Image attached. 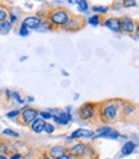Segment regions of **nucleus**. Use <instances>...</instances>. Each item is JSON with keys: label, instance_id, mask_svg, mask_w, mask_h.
<instances>
[{"label": "nucleus", "instance_id": "f257e3e1", "mask_svg": "<svg viewBox=\"0 0 139 159\" xmlns=\"http://www.w3.org/2000/svg\"><path fill=\"white\" fill-rule=\"evenodd\" d=\"M122 100L111 99L99 103V119L104 123H112L120 118Z\"/></svg>", "mask_w": 139, "mask_h": 159}, {"label": "nucleus", "instance_id": "f03ea898", "mask_svg": "<svg viewBox=\"0 0 139 159\" xmlns=\"http://www.w3.org/2000/svg\"><path fill=\"white\" fill-rule=\"evenodd\" d=\"M71 16H72V13L65 8H54V9L48 11L46 19L49 21V23L53 26V28H61L62 30L68 23Z\"/></svg>", "mask_w": 139, "mask_h": 159}, {"label": "nucleus", "instance_id": "7ed1b4c3", "mask_svg": "<svg viewBox=\"0 0 139 159\" xmlns=\"http://www.w3.org/2000/svg\"><path fill=\"white\" fill-rule=\"evenodd\" d=\"M77 116L84 122L94 123L99 119V103H84L77 109Z\"/></svg>", "mask_w": 139, "mask_h": 159}, {"label": "nucleus", "instance_id": "20e7f679", "mask_svg": "<svg viewBox=\"0 0 139 159\" xmlns=\"http://www.w3.org/2000/svg\"><path fill=\"white\" fill-rule=\"evenodd\" d=\"M39 117V111L30 105H25L21 109V114L17 118V122L22 126H30Z\"/></svg>", "mask_w": 139, "mask_h": 159}, {"label": "nucleus", "instance_id": "39448f33", "mask_svg": "<svg viewBox=\"0 0 139 159\" xmlns=\"http://www.w3.org/2000/svg\"><path fill=\"white\" fill-rule=\"evenodd\" d=\"M85 25H86V21L81 16L72 14L68 23L62 30L63 31H67V32H77V31H80V30H83L85 27Z\"/></svg>", "mask_w": 139, "mask_h": 159}, {"label": "nucleus", "instance_id": "423d86ee", "mask_svg": "<svg viewBox=\"0 0 139 159\" xmlns=\"http://www.w3.org/2000/svg\"><path fill=\"white\" fill-rule=\"evenodd\" d=\"M45 153L52 159H58V158L68 154V146L63 145V144H57V145H53V146H49L45 150Z\"/></svg>", "mask_w": 139, "mask_h": 159}, {"label": "nucleus", "instance_id": "0eeeda50", "mask_svg": "<svg viewBox=\"0 0 139 159\" xmlns=\"http://www.w3.org/2000/svg\"><path fill=\"white\" fill-rule=\"evenodd\" d=\"M138 114H139L138 108H137L134 104L122 103V105H121V114H120V117H121L122 119L132 121V119H134V117L138 116Z\"/></svg>", "mask_w": 139, "mask_h": 159}, {"label": "nucleus", "instance_id": "6e6552de", "mask_svg": "<svg viewBox=\"0 0 139 159\" xmlns=\"http://www.w3.org/2000/svg\"><path fill=\"white\" fill-rule=\"evenodd\" d=\"M102 25H103L104 27H107L108 30H111L112 32H116V34L122 32L121 19L117 18V17H106L103 21H102Z\"/></svg>", "mask_w": 139, "mask_h": 159}, {"label": "nucleus", "instance_id": "1a4fd4ad", "mask_svg": "<svg viewBox=\"0 0 139 159\" xmlns=\"http://www.w3.org/2000/svg\"><path fill=\"white\" fill-rule=\"evenodd\" d=\"M94 135H95L94 131L86 130V128H77V130L74 131L71 135L66 139V140H67V143L72 141V140H79V139H92V140H93Z\"/></svg>", "mask_w": 139, "mask_h": 159}, {"label": "nucleus", "instance_id": "9d476101", "mask_svg": "<svg viewBox=\"0 0 139 159\" xmlns=\"http://www.w3.org/2000/svg\"><path fill=\"white\" fill-rule=\"evenodd\" d=\"M86 146H88V144L79 141L71 146H68V154L72 155L75 159H83L85 150H86Z\"/></svg>", "mask_w": 139, "mask_h": 159}, {"label": "nucleus", "instance_id": "9b49d317", "mask_svg": "<svg viewBox=\"0 0 139 159\" xmlns=\"http://www.w3.org/2000/svg\"><path fill=\"white\" fill-rule=\"evenodd\" d=\"M53 121L59 126H67L72 122V116L68 112H58V114H53Z\"/></svg>", "mask_w": 139, "mask_h": 159}, {"label": "nucleus", "instance_id": "f8f14e48", "mask_svg": "<svg viewBox=\"0 0 139 159\" xmlns=\"http://www.w3.org/2000/svg\"><path fill=\"white\" fill-rule=\"evenodd\" d=\"M120 19H121L122 32L129 34V35L134 34V31H135V22H134V19H132L130 17H122Z\"/></svg>", "mask_w": 139, "mask_h": 159}, {"label": "nucleus", "instance_id": "ddd939ff", "mask_svg": "<svg viewBox=\"0 0 139 159\" xmlns=\"http://www.w3.org/2000/svg\"><path fill=\"white\" fill-rule=\"evenodd\" d=\"M41 21H43V19L35 14V16H27V17H25L23 21H22V23H23L28 30H36V28L39 27V25L41 23Z\"/></svg>", "mask_w": 139, "mask_h": 159}, {"label": "nucleus", "instance_id": "4468645a", "mask_svg": "<svg viewBox=\"0 0 139 159\" xmlns=\"http://www.w3.org/2000/svg\"><path fill=\"white\" fill-rule=\"evenodd\" d=\"M45 123H46V121H44V119L40 118V117H37L28 127H30V130H31L34 134H43L44 132Z\"/></svg>", "mask_w": 139, "mask_h": 159}, {"label": "nucleus", "instance_id": "2eb2a0df", "mask_svg": "<svg viewBox=\"0 0 139 159\" xmlns=\"http://www.w3.org/2000/svg\"><path fill=\"white\" fill-rule=\"evenodd\" d=\"M13 153H14V150H13L12 143H9L7 140H0V154H4V155L9 157Z\"/></svg>", "mask_w": 139, "mask_h": 159}, {"label": "nucleus", "instance_id": "dca6fc26", "mask_svg": "<svg viewBox=\"0 0 139 159\" xmlns=\"http://www.w3.org/2000/svg\"><path fill=\"white\" fill-rule=\"evenodd\" d=\"M118 137H121L120 132H117L116 130H113V128H112L111 131H108V132H106V134H103V135H101V136L94 135L93 140H95V139H111V140H116V139H118Z\"/></svg>", "mask_w": 139, "mask_h": 159}, {"label": "nucleus", "instance_id": "f3484780", "mask_svg": "<svg viewBox=\"0 0 139 159\" xmlns=\"http://www.w3.org/2000/svg\"><path fill=\"white\" fill-rule=\"evenodd\" d=\"M135 148H137V145L133 141H126L122 145V148H121V155H129V154H132L135 150Z\"/></svg>", "mask_w": 139, "mask_h": 159}, {"label": "nucleus", "instance_id": "a211bd4d", "mask_svg": "<svg viewBox=\"0 0 139 159\" xmlns=\"http://www.w3.org/2000/svg\"><path fill=\"white\" fill-rule=\"evenodd\" d=\"M83 159H98L97 150L94 149V146H93V145L88 144V146H86V150H85V154H84Z\"/></svg>", "mask_w": 139, "mask_h": 159}, {"label": "nucleus", "instance_id": "6ab92c4d", "mask_svg": "<svg viewBox=\"0 0 139 159\" xmlns=\"http://www.w3.org/2000/svg\"><path fill=\"white\" fill-rule=\"evenodd\" d=\"M102 16H98V14H94V16H90L88 19H86V25H90L93 27H97V26H101L102 25Z\"/></svg>", "mask_w": 139, "mask_h": 159}, {"label": "nucleus", "instance_id": "aec40b11", "mask_svg": "<svg viewBox=\"0 0 139 159\" xmlns=\"http://www.w3.org/2000/svg\"><path fill=\"white\" fill-rule=\"evenodd\" d=\"M13 30V25L9 22V21H4L0 23V35H8Z\"/></svg>", "mask_w": 139, "mask_h": 159}, {"label": "nucleus", "instance_id": "412c9836", "mask_svg": "<svg viewBox=\"0 0 139 159\" xmlns=\"http://www.w3.org/2000/svg\"><path fill=\"white\" fill-rule=\"evenodd\" d=\"M53 26L49 23V21L48 19H43L41 21V23L39 25V27L36 28V31H39V32H46V31H53Z\"/></svg>", "mask_w": 139, "mask_h": 159}, {"label": "nucleus", "instance_id": "4be33fe9", "mask_svg": "<svg viewBox=\"0 0 139 159\" xmlns=\"http://www.w3.org/2000/svg\"><path fill=\"white\" fill-rule=\"evenodd\" d=\"M75 4L77 5L79 12H81V13L88 12V9H89V3L85 2V0H79V2H75Z\"/></svg>", "mask_w": 139, "mask_h": 159}, {"label": "nucleus", "instance_id": "5701e85b", "mask_svg": "<svg viewBox=\"0 0 139 159\" xmlns=\"http://www.w3.org/2000/svg\"><path fill=\"white\" fill-rule=\"evenodd\" d=\"M8 14H9V9L5 8L3 4H0V23L8 21Z\"/></svg>", "mask_w": 139, "mask_h": 159}, {"label": "nucleus", "instance_id": "b1692460", "mask_svg": "<svg viewBox=\"0 0 139 159\" xmlns=\"http://www.w3.org/2000/svg\"><path fill=\"white\" fill-rule=\"evenodd\" d=\"M108 7H102V5H94V7H92V11L95 13V14H98V16H101V14H106L107 12H108Z\"/></svg>", "mask_w": 139, "mask_h": 159}, {"label": "nucleus", "instance_id": "393cba45", "mask_svg": "<svg viewBox=\"0 0 139 159\" xmlns=\"http://www.w3.org/2000/svg\"><path fill=\"white\" fill-rule=\"evenodd\" d=\"M2 134L4 136H9V137H14V139H18L19 137V134L16 132L14 130H12V128H4V130L2 131Z\"/></svg>", "mask_w": 139, "mask_h": 159}, {"label": "nucleus", "instance_id": "a878e982", "mask_svg": "<svg viewBox=\"0 0 139 159\" xmlns=\"http://www.w3.org/2000/svg\"><path fill=\"white\" fill-rule=\"evenodd\" d=\"M111 130H112L111 126L104 125V126H101V127L97 128V130H95V135H97V136H101V135H103V134H106V132H108V131H111Z\"/></svg>", "mask_w": 139, "mask_h": 159}, {"label": "nucleus", "instance_id": "bb28decb", "mask_svg": "<svg viewBox=\"0 0 139 159\" xmlns=\"http://www.w3.org/2000/svg\"><path fill=\"white\" fill-rule=\"evenodd\" d=\"M8 21L11 22L12 25H16V23H18V22H19V17H18V14H16L13 11H9V14H8Z\"/></svg>", "mask_w": 139, "mask_h": 159}, {"label": "nucleus", "instance_id": "cd10ccee", "mask_svg": "<svg viewBox=\"0 0 139 159\" xmlns=\"http://www.w3.org/2000/svg\"><path fill=\"white\" fill-rule=\"evenodd\" d=\"M12 99L14 102H17L18 104H25L26 103V100L21 96V94H19L18 91H12Z\"/></svg>", "mask_w": 139, "mask_h": 159}, {"label": "nucleus", "instance_id": "c85d7f7f", "mask_svg": "<svg viewBox=\"0 0 139 159\" xmlns=\"http://www.w3.org/2000/svg\"><path fill=\"white\" fill-rule=\"evenodd\" d=\"M19 114H21V109H14V111L8 112L5 116H7V118H9V119H16V121H17V118L19 117Z\"/></svg>", "mask_w": 139, "mask_h": 159}, {"label": "nucleus", "instance_id": "c756f323", "mask_svg": "<svg viewBox=\"0 0 139 159\" xmlns=\"http://www.w3.org/2000/svg\"><path fill=\"white\" fill-rule=\"evenodd\" d=\"M18 34H19V36H22V37H27L30 35V30L21 22V26H19V30H18Z\"/></svg>", "mask_w": 139, "mask_h": 159}, {"label": "nucleus", "instance_id": "7c9ffc66", "mask_svg": "<svg viewBox=\"0 0 139 159\" xmlns=\"http://www.w3.org/2000/svg\"><path fill=\"white\" fill-rule=\"evenodd\" d=\"M54 131H55V126L50 122H46L45 127H44V132L48 134V135H52V134H54Z\"/></svg>", "mask_w": 139, "mask_h": 159}, {"label": "nucleus", "instance_id": "2f4dec72", "mask_svg": "<svg viewBox=\"0 0 139 159\" xmlns=\"http://www.w3.org/2000/svg\"><path fill=\"white\" fill-rule=\"evenodd\" d=\"M39 117L43 118L44 121H49V119H52L53 118V114L50 112H48V111H39Z\"/></svg>", "mask_w": 139, "mask_h": 159}, {"label": "nucleus", "instance_id": "473e14b6", "mask_svg": "<svg viewBox=\"0 0 139 159\" xmlns=\"http://www.w3.org/2000/svg\"><path fill=\"white\" fill-rule=\"evenodd\" d=\"M9 159H23V154L18 153V152H14L13 154L9 155Z\"/></svg>", "mask_w": 139, "mask_h": 159}, {"label": "nucleus", "instance_id": "72a5a7b5", "mask_svg": "<svg viewBox=\"0 0 139 159\" xmlns=\"http://www.w3.org/2000/svg\"><path fill=\"white\" fill-rule=\"evenodd\" d=\"M121 4L124 7H126V8H129V7H135L137 5V2H134V0H130V2H122Z\"/></svg>", "mask_w": 139, "mask_h": 159}, {"label": "nucleus", "instance_id": "f704fd0d", "mask_svg": "<svg viewBox=\"0 0 139 159\" xmlns=\"http://www.w3.org/2000/svg\"><path fill=\"white\" fill-rule=\"evenodd\" d=\"M36 159H52V158H50V157H49V155H48V154L44 152V153H40V154H39Z\"/></svg>", "mask_w": 139, "mask_h": 159}, {"label": "nucleus", "instance_id": "c9c22d12", "mask_svg": "<svg viewBox=\"0 0 139 159\" xmlns=\"http://www.w3.org/2000/svg\"><path fill=\"white\" fill-rule=\"evenodd\" d=\"M4 95L7 96V99H12V91L11 90H5L4 91Z\"/></svg>", "mask_w": 139, "mask_h": 159}, {"label": "nucleus", "instance_id": "e433bc0d", "mask_svg": "<svg viewBox=\"0 0 139 159\" xmlns=\"http://www.w3.org/2000/svg\"><path fill=\"white\" fill-rule=\"evenodd\" d=\"M58 159H75V158L72 155H70V154H66V155H63L61 158H58Z\"/></svg>", "mask_w": 139, "mask_h": 159}, {"label": "nucleus", "instance_id": "4c0bfd02", "mask_svg": "<svg viewBox=\"0 0 139 159\" xmlns=\"http://www.w3.org/2000/svg\"><path fill=\"white\" fill-rule=\"evenodd\" d=\"M26 102H27V103H32V102H34V98H32V96H27V98H26Z\"/></svg>", "mask_w": 139, "mask_h": 159}, {"label": "nucleus", "instance_id": "58836bf2", "mask_svg": "<svg viewBox=\"0 0 139 159\" xmlns=\"http://www.w3.org/2000/svg\"><path fill=\"white\" fill-rule=\"evenodd\" d=\"M0 159H9L8 155H4V154H0Z\"/></svg>", "mask_w": 139, "mask_h": 159}, {"label": "nucleus", "instance_id": "ea45409f", "mask_svg": "<svg viewBox=\"0 0 139 159\" xmlns=\"http://www.w3.org/2000/svg\"><path fill=\"white\" fill-rule=\"evenodd\" d=\"M134 32H135V34L139 36V25H138V26H135V31H134Z\"/></svg>", "mask_w": 139, "mask_h": 159}, {"label": "nucleus", "instance_id": "a19ab883", "mask_svg": "<svg viewBox=\"0 0 139 159\" xmlns=\"http://www.w3.org/2000/svg\"><path fill=\"white\" fill-rule=\"evenodd\" d=\"M61 73H62V76H65V77H68V73H67L66 71H62Z\"/></svg>", "mask_w": 139, "mask_h": 159}, {"label": "nucleus", "instance_id": "79ce46f5", "mask_svg": "<svg viewBox=\"0 0 139 159\" xmlns=\"http://www.w3.org/2000/svg\"><path fill=\"white\" fill-rule=\"evenodd\" d=\"M25 59H27V57H21V59H19V61H21V62H23Z\"/></svg>", "mask_w": 139, "mask_h": 159}]
</instances>
